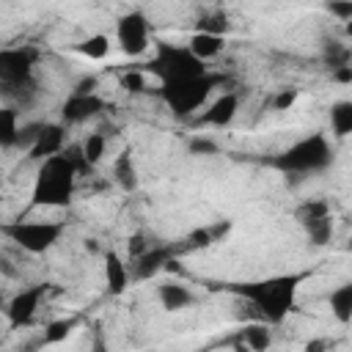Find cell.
Wrapping results in <instances>:
<instances>
[{"label":"cell","instance_id":"obj_1","mask_svg":"<svg viewBox=\"0 0 352 352\" xmlns=\"http://www.w3.org/2000/svg\"><path fill=\"white\" fill-rule=\"evenodd\" d=\"M302 278H305L302 272L300 275H278V278H267V280H256V283H236V286H231V292L250 300L267 322H280L292 311L294 294H297V286Z\"/></svg>","mask_w":352,"mask_h":352},{"label":"cell","instance_id":"obj_2","mask_svg":"<svg viewBox=\"0 0 352 352\" xmlns=\"http://www.w3.org/2000/svg\"><path fill=\"white\" fill-rule=\"evenodd\" d=\"M77 179H80L77 170L72 168V162L60 151L41 160L38 173H36V184H33V206H66V204H72Z\"/></svg>","mask_w":352,"mask_h":352},{"label":"cell","instance_id":"obj_3","mask_svg":"<svg viewBox=\"0 0 352 352\" xmlns=\"http://www.w3.org/2000/svg\"><path fill=\"white\" fill-rule=\"evenodd\" d=\"M223 80H226L223 74L204 72L198 77H187V80H176V82H162L160 85V96H162V102L168 104V110L176 118H187V116H192L206 102L212 88L220 85Z\"/></svg>","mask_w":352,"mask_h":352},{"label":"cell","instance_id":"obj_4","mask_svg":"<svg viewBox=\"0 0 352 352\" xmlns=\"http://www.w3.org/2000/svg\"><path fill=\"white\" fill-rule=\"evenodd\" d=\"M148 69L157 74L160 85L162 82H176V80H187V77H198L206 72V63L201 58H195L187 47H176L168 41H157L154 44V58L148 63Z\"/></svg>","mask_w":352,"mask_h":352},{"label":"cell","instance_id":"obj_5","mask_svg":"<svg viewBox=\"0 0 352 352\" xmlns=\"http://www.w3.org/2000/svg\"><path fill=\"white\" fill-rule=\"evenodd\" d=\"M280 170H292V173H308V170H322L333 162V148L327 143V138L322 132H314L302 140H297L294 146H289L283 154H278L272 160Z\"/></svg>","mask_w":352,"mask_h":352},{"label":"cell","instance_id":"obj_6","mask_svg":"<svg viewBox=\"0 0 352 352\" xmlns=\"http://www.w3.org/2000/svg\"><path fill=\"white\" fill-rule=\"evenodd\" d=\"M63 223H52V220H44V223H36V220H11V223H3L0 226V234L8 236L14 245H19L22 250L28 253H47L50 248H55V242L63 236Z\"/></svg>","mask_w":352,"mask_h":352},{"label":"cell","instance_id":"obj_7","mask_svg":"<svg viewBox=\"0 0 352 352\" xmlns=\"http://www.w3.org/2000/svg\"><path fill=\"white\" fill-rule=\"evenodd\" d=\"M38 52L33 47H8L0 50V88L11 91V88H28L30 77H33V66H36Z\"/></svg>","mask_w":352,"mask_h":352},{"label":"cell","instance_id":"obj_8","mask_svg":"<svg viewBox=\"0 0 352 352\" xmlns=\"http://www.w3.org/2000/svg\"><path fill=\"white\" fill-rule=\"evenodd\" d=\"M116 38H118V47L138 58L148 50V19L143 11H126L118 16L116 22Z\"/></svg>","mask_w":352,"mask_h":352},{"label":"cell","instance_id":"obj_9","mask_svg":"<svg viewBox=\"0 0 352 352\" xmlns=\"http://www.w3.org/2000/svg\"><path fill=\"white\" fill-rule=\"evenodd\" d=\"M44 289L47 286H30V289H22L16 292L8 305H6V316H8V324L11 327H22V324H30L36 311H38V302L44 297Z\"/></svg>","mask_w":352,"mask_h":352},{"label":"cell","instance_id":"obj_10","mask_svg":"<svg viewBox=\"0 0 352 352\" xmlns=\"http://www.w3.org/2000/svg\"><path fill=\"white\" fill-rule=\"evenodd\" d=\"M63 146H66V126L63 124H41L33 143L28 146V157L41 162V160L58 154Z\"/></svg>","mask_w":352,"mask_h":352},{"label":"cell","instance_id":"obj_11","mask_svg":"<svg viewBox=\"0 0 352 352\" xmlns=\"http://www.w3.org/2000/svg\"><path fill=\"white\" fill-rule=\"evenodd\" d=\"M102 107H104V102H102L96 94H72V96L63 102L60 116H63L66 124H82V121L99 116Z\"/></svg>","mask_w":352,"mask_h":352},{"label":"cell","instance_id":"obj_12","mask_svg":"<svg viewBox=\"0 0 352 352\" xmlns=\"http://www.w3.org/2000/svg\"><path fill=\"white\" fill-rule=\"evenodd\" d=\"M236 110H239V96L234 91H226L201 113L198 124H204V126H228L234 121Z\"/></svg>","mask_w":352,"mask_h":352},{"label":"cell","instance_id":"obj_13","mask_svg":"<svg viewBox=\"0 0 352 352\" xmlns=\"http://www.w3.org/2000/svg\"><path fill=\"white\" fill-rule=\"evenodd\" d=\"M157 297H160V305L165 311H170V314L184 311V308H190L195 302V294L182 280H165V283H160L157 286Z\"/></svg>","mask_w":352,"mask_h":352},{"label":"cell","instance_id":"obj_14","mask_svg":"<svg viewBox=\"0 0 352 352\" xmlns=\"http://www.w3.org/2000/svg\"><path fill=\"white\" fill-rule=\"evenodd\" d=\"M104 286H107V294H113V297L124 294L129 286V267L124 264V258L116 250L104 253Z\"/></svg>","mask_w":352,"mask_h":352},{"label":"cell","instance_id":"obj_15","mask_svg":"<svg viewBox=\"0 0 352 352\" xmlns=\"http://www.w3.org/2000/svg\"><path fill=\"white\" fill-rule=\"evenodd\" d=\"M184 47H187L195 58H201V60L206 63V60L217 58V55L226 50V36H220V33H206V30H195V33L187 38Z\"/></svg>","mask_w":352,"mask_h":352},{"label":"cell","instance_id":"obj_16","mask_svg":"<svg viewBox=\"0 0 352 352\" xmlns=\"http://www.w3.org/2000/svg\"><path fill=\"white\" fill-rule=\"evenodd\" d=\"M168 258H170V250H168V248H154V250L148 248V250H143L138 258H132V261H135V264H132V275L140 278V280H143V278H151L154 272H160V270L165 267Z\"/></svg>","mask_w":352,"mask_h":352},{"label":"cell","instance_id":"obj_17","mask_svg":"<svg viewBox=\"0 0 352 352\" xmlns=\"http://www.w3.org/2000/svg\"><path fill=\"white\" fill-rule=\"evenodd\" d=\"M113 179H116V184H118L124 192H132V190L138 187V168H135L129 151H121V154L116 157V162H113Z\"/></svg>","mask_w":352,"mask_h":352},{"label":"cell","instance_id":"obj_18","mask_svg":"<svg viewBox=\"0 0 352 352\" xmlns=\"http://www.w3.org/2000/svg\"><path fill=\"white\" fill-rule=\"evenodd\" d=\"M19 146V113L11 104L0 107V148Z\"/></svg>","mask_w":352,"mask_h":352},{"label":"cell","instance_id":"obj_19","mask_svg":"<svg viewBox=\"0 0 352 352\" xmlns=\"http://www.w3.org/2000/svg\"><path fill=\"white\" fill-rule=\"evenodd\" d=\"M330 129L338 140H344L352 132V102L349 99H338L330 104Z\"/></svg>","mask_w":352,"mask_h":352},{"label":"cell","instance_id":"obj_20","mask_svg":"<svg viewBox=\"0 0 352 352\" xmlns=\"http://www.w3.org/2000/svg\"><path fill=\"white\" fill-rule=\"evenodd\" d=\"M239 338H242V349H253V352H264V349H270V344H272V333H270V327L261 324V322L245 324V327L239 330Z\"/></svg>","mask_w":352,"mask_h":352},{"label":"cell","instance_id":"obj_21","mask_svg":"<svg viewBox=\"0 0 352 352\" xmlns=\"http://www.w3.org/2000/svg\"><path fill=\"white\" fill-rule=\"evenodd\" d=\"M330 311L341 324H349V319H352V283H341L330 292Z\"/></svg>","mask_w":352,"mask_h":352},{"label":"cell","instance_id":"obj_22","mask_svg":"<svg viewBox=\"0 0 352 352\" xmlns=\"http://www.w3.org/2000/svg\"><path fill=\"white\" fill-rule=\"evenodd\" d=\"M302 228H305L308 242H311V245H316V248H322V245H327V242H330V236H333V217H330V214H324V217L308 220V223H302Z\"/></svg>","mask_w":352,"mask_h":352},{"label":"cell","instance_id":"obj_23","mask_svg":"<svg viewBox=\"0 0 352 352\" xmlns=\"http://www.w3.org/2000/svg\"><path fill=\"white\" fill-rule=\"evenodd\" d=\"M74 50H77L80 55H85L88 60H102V58H107V52H110V38H107L104 33H94V36L82 38Z\"/></svg>","mask_w":352,"mask_h":352},{"label":"cell","instance_id":"obj_24","mask_svg":"<svg viewBox=\"0 0 352 352\" xmlns=\"http://www.w3.org/2000/svg\"><path fill=\"white\" fill-rule=\"evenodd\" d=\"M80 146H82V154H85L88 165L94 168V165L102 162V157H104V151H107V138H104L102 132H88Z\"/></svg>","mask_w":352,"mask_h":352},{"label":"cell","instance_id":"obj_25","mask_svg":"<svg viewBox=\"0 0 352 352\" xmlns=\"http://www.w3.org/2000/svg\"><path fill=\"white\" fill-rule=\"evenodd\" d=\"M74 327H77V319H55V322H50L47 330H44V344L52 346V344L66 341L74 333Z\"/></svg>","mask_w":352,"mask_h":352},{"label":"cell","instance_id":"obj_26","mask_svg":"<svg viewBox=\"0 0 352 352\" xmlns=\"http://www.w3.org/2000/svg\"><path fill=\"white\" fill-rule=\"evenodd\" d=\"M330 214V204L322 201V198H311V201H302L297 209H294V217L300 223H308V220H316V217H324Z\"/></svg>","mask_w":352,"mask_h":352},{"label":"cell","instance_id":"obj_27","mask_svg":"<svg viewBox=\"0 0 352 352\" xmlns=\"http://www.w3.org/2000/svg\"><path fill=\"white\" fill-rule=\"evenodd\" d=\"M228 28H231V22H228V16H226L223 11L206 14V16H201V19L195 22V30H206V33H220V36H226V33H228Z\"/></svg>","mask_w":352,"mask_h":352},{"label":"cell","instance_id":"obj_28","mask_svg":"<svg viewBox=\"0 0 352 352\" xmlns=\"http://www.w3.org/2000/svg\"><path fill=\"white\" fill-rule=\"evenodd\" d=\"M324 63L330 66V72H333L336 66H346V63H349V47L341 44V41H330V44L324 47Z\"/></svg>","mask_w":352,"mask_h":352},{"label":"cell","instance_id":"obj_29","mask_svg":"<svg viewBox=\"0 0 352 352\" xmlns=\"http://www.w3.org/2000/svg\"><path fill=\"white\" fill-rule=\"evenodd\" d=\"M60 154L72 162V168L77 170V176H82V173L91 168V165H88V160H85V154H82V146H80V143H74V146H63V148H60Z\"/></svg>","mask_w":352,"mask_h":352},{"label":"cell","instance_id":"obj_30","mask_svg":"<svg viewBox=\"0 0 352 352\" xmlns=\"http://www.w3.org/2000/svg\"><path fill=\"white\" fill-rule=\"evenodd\" d=\"M121 88L129 91V94H140V91L146 88V77H143V72H138V69L124 72V74H121Z\"/></svg>","mask_w":352,"mask_h":352},{"label":"cell","instance_id":"obj_31","mask_svg":"<svg viewBox=\"0 0 352 352\" xmlns=\"http://www.w3.org/2000/svg\"><path fill=\"white\" fill-rule=\"evenodd\" d=\"M327 11L336 14L341 22H349L352 19V0H330L327 3Z\"/></svg>","mask_w":352,"mask_h":352},{"label":"cell","instance_id":"obj_32","mask_svg":"<svg viewBox=\"0 0 352 352\" xmlns=\"http://www.w3.org/2000/svg\"><path fill=\"white\" fill-rule=\"evenodd\" d=\"M294 102H297V88H283V91L272 99V107H275V110H289Z\"/></svg>","mask_w":352,"mask_h":352},{"label":"cell","instance_id":"obj_33","mask_svg":"<svg viewBox=\"0 0 352 352\" xmlns=\"http://www.w3.org/2000/svg\"><path fill=\"white\" fill-rule=\"evenodd\" d=\"M187 242H190L192 248H209V245L214 242V236H212L209 228H198V231H192V234L187 236Z\"/></svg>","mask_w":352,"mask_h":352},{"label":"cell","instance_id":"obj_34","mask_svg":"<svg viewBox=\"0 0 352 352\" xmlns=\"http://www.w3.org/2000/svg\"><path fill=\"white\" fill-rule=\"evenodd\" d=\"M126 250H129V256H132V258H138L143 250H148L146 236H143V234H132V236L126 239Z\"/></svg>","mask_w":352,"mask_h":352},{"label":"cell","instance_id":"obj_35","mask_svg":"<svg viewBox=\"0 0 352 352\" xmlns=\"http://www.w3.org/2000/svg\"><path fill=\"white\" fill-rule=\"evenodd\" d=\"M330 80H336V82H341V85H349L352 82V66L346 63V66H336L333 72H330Z\"/></svg>","mask_w":352,"mask_h":352},{"label":"cell","instance_id":"obj_36","mask_svg":"<svg viewBox=\"0 0 352 352\" xmlns=\"http://www.w3.org/2000/svg\"><path fill=\"white\" fill-rule=\"evenodd\" d=\"M190 151H198V154H214V151H217V143L198 138V140H192V143H190Z\"/></svg>","mask_w":352,"mask_h":352},{"label":"cell","instance_id":"obj_37","mask_svg":"<svg viewBox=\"0 0 352 352\" xmlns=\"http://www.w3.org/2000/svg\"><path fill=\"white\" fill-rule=\"evenodd\" d=\"M94 88H96V77H82L74 85V94H94Z\"/></svg>","mask_w":352,"mask_h":352},{"label":"cell","instance_id":"obj_38","mask_svg":"<svg viewBox=\"0 0 352 352\" xmlns=\"http://www.w3.org/2000/svg\"><path fill=\"white\" fill-rule=\"evenodd\" d=\"M324 346V341H311V344H305V349L308 352H314V349H322Z\"/></svg>","mask_w":352,"mask_h":352},{"label":"cell","instance_id":"obj_39","mask_svg":"<svg viewBox=\"0 0 352 352\" xmlns=\"http://www.w3.org/2000/svg\"><path fill=\"white\" fill-rule=\"evenodd\" d=\"M0 305H3V294H0Z\"/></svg>","mask_w":352,"mask_h":352},{"label":"cell","instance_id":"obj_40","mask_svg":"<svg viewBox=\"0 0 352 352\" xmlns=\"http://www.w3.org/2000/svg\"><path fill=\"white\" fill-rule=\"evenodd\" d=\"M0 201H3V198H0Z\"/></svg>","mask_w":352,"mask_h":352}]
</instances>
